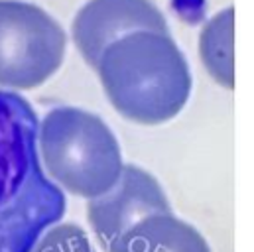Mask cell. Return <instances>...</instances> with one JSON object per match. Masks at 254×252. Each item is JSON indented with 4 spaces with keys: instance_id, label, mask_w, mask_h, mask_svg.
<instances>
[{
    "instance_id": "cell-3",
    "label": "cell",
    "mask_w": 254,
    "mask_h": 252,
    "mask_svg": "<svg viewBox=\"0 0 254 252\" xmlns=\"http://www.w3.org/2000/svg\"><path fill=\"white\" fill-rule=\"evenodd\" d=\"M42 168L58 188L93 199L123 174V150L109 125L77 107L52 109L38 125Z\"/></svg>"
},
{
    "instance_id": "cell-4",
    "label": "cell",
    "mask_w": 254,
    "mask_h": 252,
    "mask_svg": "<svg viewBox=\"0 0 254 252\" xmlns=\"http://www.w3.org/2000/svg\"><path fill=\"white\" fill-rule=\"evenodd\" d=\"M67 34L42 6L0 0V87L30 91L50 81L62 67Z\"/></svg>"
},
{
    "instance_id": "cell-8",
    "label": "cell",
    "mask_w": 254,
    "mask_h": 252,
    "mask_svg": "<svg viewBox=\"0 0 254 252\" xmlns=\"http://www.w3.org/2000/svg\"><path fill=\"white\" fill-rule=\"evenodd\" d=\"M199 56L207 73L225 89H235V8L219 10L199 34Z\"/></svg>"
},
{
    "instance_id": "cell-1",
    "label": "cell",
    "mask_w": 254,
    "mask_h": 252,
    "mask_svg": "<svg viewBox=\"0 0 254 252\" xmlns=\"http://www.w3.org/2000/svg\"><path fill=\"white\" fill-rule=\"evenodd\" d=\"M30 103L0 89V252H30L65 213V197L38 154Z\"/></svg>"
},
{
    "instance_id": "cell-6",
    "label": "cell",
    "mask_w": 254,
    "mask_h": 252,
    "mask_svg": "<svg viewBox=\"0 0 254 252\" xmlns=\"http://www.w3.org/2000/svg\"><path fill=\"white\" fill-rule=\"evenodd\" d=\"M170 32L162 10L152 0H89L71 24V38L93 69L101 54L132 32Z\"/></svg>"
},
{
    "instance_id": "cell-2",
    "label": "cell",
    "mask_w": 254,
    "mask_h": 252,
    "mask_svg": "<svg viewBox=\"0 0 254 252\" xmlns=\"http://www.w3.org/2000/svg\"><path fill=\"white\" fill-rule=\"evenodd\" d=\"M95 69L115 111L142 126L176 119L193 89L190 63L170 32H132L113 42Z\"/></svg>"
},
{
    "instance_id": "cell-7",
    "label": "cell",
    "mask_w": 254,
    "mask_h": 252,
    "mask_svg": "<svg viewBox=\"0 0 254 252\" xmlns=\"http://www.w3.org/2000/svg\"><path fill=\"white\" fill-rule=\"evenodd\" d=\"M107 252H211V249L193 225L164 211L132 225L111 243Z\"/></svg>"
},
{
    "instance_id": "cell-10",
    "label": "cell",
    "mask_w": 254,
    "mask_h": 252,
    "mask_svg": "<svg viewBox=\"0 0 254 252\" xmlns=\"http://www.w3.org/2000/svg\"><path fill=\"white\" fill-rule=\"evenodd\" d=\"M172 8L180 20L195 26L203 22L207 12V0H172Z\"/></svg>"
},
{
    "instance_id": "cell-5",
    "label": "cell",
    "mask_w": 254,
    "mask_h": 252,
    "mask_svg": "<svg viewBox=\"0 0 254 252\" xmlns=\"http://www.w3.org/2000/svg\"><path fill=\"white\" fill-rule=\"evenodd\" d=\"M164 211H172V207L158 180L134 164H125L113 188L89 199L87 219L95 237L107 251L132 225Z\"/></svg>"
},
{
    "instance_id": "cell-9",
    "label": "cell",
    "mask_w": 254,
    "mask_h": 252,
    "mask_svg": "<svg viewBox=\"0 0 254 252\" xmlns=\"http://www.w3.org/2000/svg\"><path fill=\"white\" fill-rule=\"evenodd\" d=\"M30 252H95L87 233L73 223L52 225Z\"/></svg>"
}]
</instances>
